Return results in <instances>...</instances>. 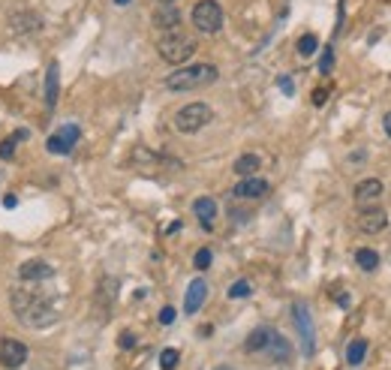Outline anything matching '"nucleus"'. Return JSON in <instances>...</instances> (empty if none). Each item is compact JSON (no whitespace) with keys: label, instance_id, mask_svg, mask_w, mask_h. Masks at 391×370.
Wrapping results in <instances>:
<instances>
[{"label":"nucleus","instance_id":"obj_22","mask_svg":"<svg viewBox=\"0 0 391 370\" xmlns=\"http://www.w3.org/2000/svg\"><path fill=\"white\" fill-rule=\"evenodd\" d=\"M316 48H319V39L313 37V33H304V37L298 39V55H301V57H310Z\"/></svg>","mask_w":391,"mask_h":370},{"label":"nucleus","instance_id":"obj_27","mask_svg":"<svg viewBox=\"0 0 391 370\" xmlns=\"http://www.w3.org/2000/svg\"><path fill=\"white\" fill-rule=\"evenodd\" d=\"M15 157V139H3L0 142V160H12Z\"/></svg>","mask_w":391,"mask_h":370},{"label":"nucleus","instance_id":"obj_7","mask_svg":"<svg viewBox=\"0 0 391 370\" xmlns=\"http://www.w3.org/2000/svg\"><path fill=\"white\" fill-rule=\"evenodd\" d=\"M28 361V346L15 337H3L0 340V364L6 370H19Z\"/></svg>","mask_w":391,"mask_h":370},{"label":"nucleus","instance_id":"obj_10","mask_svg":"<svg viewBox=\"0 0 391 370\" xmlns=\"http://www.w3.org/2000/svg\"><path fill=\"white\" fill-rule=\"evenodd\" d=\"M19 277H21L24 283H42V280H51V277H55V268H51L48 262H42V259H28V262H21Z\"/></svg>","mask_w":391,"mask_h":370},{"label":"nucleus","instance_id":"obj_3","mask_svg":"<svg viewBox=\"0 0 391 370\" xmlns=\"http://www.w3.org/2000/svg\"><path fill=\"white\" fill-rule=\"evenodd\" d=\"M156 51H160V57L166 60V64L181 66L196 55V39L187 37V33H181V30H166L160 39H156Z\"/></svg>","mask_w":391,"mask_h":370},{"label":"nucleus","instance_id":"obj_31","mask_svg":"<svg viewBox=\"0 0 391 370\" xmlns=\"http://www.w3.org/2000/svg\"><path fill=\"white\" fill-rule=\"evenodd\" d=\"M328 100V91L325 88H319V91H313V106H322V102Z\"/></svg>","mask_w":391,"mask_h":370},{"label":"nucleus","instance_id":"obj_4","mask_svg":"<svg viewBox=\"0 0 391 370\" xmlns=\"http://www.w3.org/2000/svg\"><path fill=\"white\" fill-rule=\"evenodd\" d=\"M211 118H214V111L208 102H190V106H184L175 115V127L181 133H199Z\"/></svg>","mask_w":391,"mask_h":370},{"label":"nucleus","instance_id":"obj_21","mask_svg":"<svg viewBox=\"0 0 391 370\" xmlns=\"http://www.w3.org/2000/svg\"><path fill=\"white\" fill-rule=\"evenodd\" d=\"M268 352H271V358L286 361V358H289V343H286V337H280V334H274V340H271V346H268Z\"/></svg>","mask_w":391,"mask_h":370},{"label":"nucleus","instance_id":"obj_29","mask_svg":"<svg viewBox=\"0 0 391 370\" xmlns=\"http://www.w3.org/2000/svg\"><path fill=\"white\" fill-rule=\"evenodd\" d=\"M175 322V307H163L160 311V325H172Z\"/></svg>","mask_w":391,"mask_h":370},{"label":"nucleus","instance_id":"obj_9","mask_svg":"<svg viewBox=\"0 0 391 370\" xmlns=\"http://www.w3.org/2000/svg\"><path fill=\"white\" fill-rule=\"evenodd\" d=\"M268 193V181L265 178H241L238 184L232 187V196L235 199H262Z\"/></svg>","mask_w":391,"mask_h":370},{"label":"nucleus","instance_id":"obj_6","mask_svg":"<svg viewBox=\"0 0 391 370\" xmlns=\"http://www.w3.org/2000/svg\"><path fill=\"white\" fill-rule=\"evenodd\" d=\"M292 316H295V325H298V334H301V346H304V355H313V320H310V307L304 301H295L292 307Z\"/></svg>","mask_w":391,"mask_h":370},{"label":"nucleus","instance_id":"obj_12","mask_svg":"<svg viewBox=\"0 0 391 370\" xmlns=\"http://www.w3.org/2000/svg\"><path fill=\"white\" fill-rule=\"evenodd\" d=\"M205 298H208V283L202 277H196L193 283H190V289H187V298H184V313L187 316H193L202 311V304H205Z\"/></svg>","mask_w":391,"mask_h":370},{"label":"nucleus","instance_id":"obj_2","mask_svg":"<svg viewBox=\"0 0 391 370\" xmlns=\"http://www.w3.org/2000/svg\"><path fill=\"white\" fill-rule=\"evenodd\" d=\"M220 79V70L214 64H193V66H181L172 75H166V88L169 91H193V88H205Z\"/></svg>","mask_w":391,"mask_h":370},{"label":"nucleus","instance_id":"obj_20","mask_svg":"<svg viewBox=\"0 0 391 370\" xmlns=\"http://www.w3.org/2000/svg\"><path fill=\"white\" fill-rule=\"evenodd\" d=\"M364 355H367V340H364V337H355L349 346H346V361H349V364L355 367V364H361V361H364Z\"/></svg>","mask_w":391,"mask_h":370},{"label":"nucleus","instance_id":"obj_5","mask_svg":"<svg viewBox=\"0 0 391 370\" xmlns=\"http://www.w3.org/2000/svg\"><path fill=\"white\" fill-rule=\"evenodd\" d=\"M193 24L202 33H217L223 28V6L217 0H199L193 6Z\"/></svg>","mask_w":391,"mask_h":370},{"label":"nucleus","instance_id":"obj_25","mask_svg":"<svg viewBox=\"0 0 391 370\" xmlns=\"http://www.w3.org/2000/svg\"><path fill=\"white\" fill-rule=\"evenodd\" d=\"M331 66H334V48H331V46H325L322 60H319V73L328 75V73H331Z\"/></svg>","mask_w":391,"mask_h":370},{"label":"nucleus","instance_id":"obj_35","mask_svg":"<svg viewBox=\"0 0 391 370\" xmlns=\"http://www.w3.org/2000/svg\"><path fill=\"white\" fill-rule=\"evenodd\" d=\"M217 370H232V367H226V364H223V367H217Z\"/></svg>","mask_w":391,"mask_h":370},{"label":"nucleus","instance_id":"obj_26","mask_svg":"<svg viewBox=\"0 0 391 370\" xmlns=\"http://www.w3.org/2000/svg\"><path fill=\"white\" fill-rule=\"evenodd\" d=\"M211 259H214V253L208 250V247H202V250L196 253V259H193V262H196V268H199V271H205L208 265H211Z\"/></svg>","mask_w":391,"mask_h":370},{"label":"nucleus","instance_id":"obj_15","mask_svg":"<svg viewBox=\"0 0 391 370\" xmlns=\"http://www.w3.org/2000/svg\"><path fill=\"white\" fill-rule=\"evenodd\" d=\"M154 24H156V28H163V30H178V24H181V10H175L172 3L160 6V10L154 12Z\"/></svg>","mask_w":391,"mask_h":370},{"label":"nucleus","instance_id":"obj_11","mask_svg":"<svg viewBox=\"0 0 391 370\" xmlns=\"http://www.w3.org/2000/svg\"><path fill=\"white\" fill-rule=\"evenodd\" d=\"M388 226V214L382 208H361L358 214V229L367 232V235H376V232H382Z\"/></svg>","mask_w":391,"mask_h":370},{"label":"nucleus","instance_id":"obj_34","mask_svg":"<svg viewBox=\"0 0 391 370\" xmlns=\"http://www.w3.org/2000/svg\"><path fill=\"white\" fill-rule=\"evenodd\" d=\"M115 3H118V6H124V3H129V0H115Z\"/></svg>","mask_w":391,"mask_h":370},{"label":"nucleus","instance_id":"obj_17","mask_svg":"<svg viewBox=\"0 0 391 370\" xmlns=\"http://www.w3.org/2000/svg\"><path fill=\"white\" fill-rule=\"evenodd\" d=\"M259 166H262V160L256 157V154H241L238 160H235V175L238 178H253Z\"/></svg>","mask_w":391,"mask_h":370},{"label":"nucleus","instance_id":"obj_16","mask_svg":"<svg viewBox=\"0 0 391 370\" xmlns=\"http://www.w3.org/2000/svg\"><path fill=\"white\" fill-rule=\"evenodd\" d=\"M274 329H268V325H262V329H256L253 334L247 337V343H244V349L247 352H265L268 346H271V340H274Z\"/></svg>","mask_w":391,"mask_h":370},{"label":"nucleus","instance_id":"obj_23","mask_svg":"<svg viewBox=\"0 0 391 370\" xmlns=\"http://www.w3.org/2000/svg\"><path fill=\"white\" fill-rule=\"evenodd\" d=\"M178 361H181V352L178 349H163L160 352V367L163 370H175Z\"/></svg>","mask_w":391,"mask_h":370},{"label":"nucleus","instance_id":"obj_1","mask_svg":"<svg viewBox=\"0 0 391 370\" xmlns=\"http://www.w3.org/2000/svg\"><path fill=\"white\" fill-rule=\"evenodd\" d=\"M10 304H12L15 316H19L24 325H30V329H48V325L57 320L55 295H46V292H39V289L15 286L10 295Z\"/></svg>","mask_w":391,"mask_h":370},{"label":"nucleus","instance_id":"obj_8","mask_svg":"<svg viewBox=\"0 0 391 370\" xmlns=\"http://www.w3.org/2000/svg\"><path fill=\"white\" fill-rule=\"evenodd\" d=\"M78 127L75 124H66V127H60V133L55 136H48V142H46V148L48 154H57V157H64V154H69L75 148V142H78Z\"/></svg>","mask_w":391,"mask_h":370},{"label":"nucleus","instance_id":"obj_24","mask_svg":"<svg viewBox=\"0 0 391 370\" xmlns=\"http://www.w3.org/2000/svg\"><path fill=\"white\" fill-rule=\"evenodd\" d=\"M250 292H253V286H250L247 280H238V283H232L229 286V298H247Z\"/></svg>","mask_w":391,"mask_h":370},{"label":"nucleus","instance_id":"obj_36","mask_svg":"<svg viewBox=\"0 0 391 370\" xmlns=\"http://www.w3.org/2000/svg\"><path fill=\"white\" fill-rule=\"evenodd\" d=\"M163 3H172V0H163Z\"/></svg>","mask_w":391,"mask_h":370},{"label":"nucleus","instance_id":"obj_32","mask_svg":"<svg viewBox=\"0 0 391 370\" xmlns=\"http://www.w3.org/2000/svg\"><path fill=\"white\" fill-rule=\"evenodd\" d=\"M382 130H385V136H388V139H391V111H388L385 118H382Z\"/></svg>","mask_w":391,"mask_h":370},{"label":"nucleus","instance_id":"obj_18","mask_svg":"<svg viewBox=\"0 0 391 370\" xmlns=\"http://www.w3.org/2000/svg\"><path fill=\"white\" fill-rule=\"evenodd\" d=\"M60 79V66L57 64H51L48 66V75H46V102H48V111L57 106V82Z\"/></svg>","mask_w":391,"mask_h":370},{"label":"nucleus","instance_id":"obj_19","mask_svg":"<svg viewBox=\"0 0 391 370\" xmlns=\"http://www.w3.org/2000/svg\"><path fill=\"white\" fill-rule=\"evenodd\" d=\"M355 262H358V268H364V271H376L379 268V253L370 250V247H358V250H355Z\"/></svg>","mask_w":391,"mask_h":370},{"label":"nucleus","instance_id":"obj_30","mask_svg":"<svg viewBox=\"0 0 391 370\" xmlns=\"http://www.w3.org/2000/svg\"><path fill=\"white\" fill-rule=\"evenodd\" d=\"M280 91L286 93V97H292V93H295V84H292L289 75H283V79H280Z\"/></svg>","mask_w":391,"mask_h":370},{"label":"nucleus","instance_id":"obj_13","mask_svg":"<svg viewBox=\"0 0 391 370\" xmlns=\"http://www.w3.org/2000/svg\"><path fill=\"white\" fill-rule=\"evenodd\" d=\"M382 196V181L379 178H364L358 187H355V202L361 208H370V202H376Z\"/></svg>","mask_w":391,"mask_h":370},{"label":"nucleus","instance_id":"obj_14","mask_svg":"<svg viewBox=\"0 0 391 370\" xmlns=\"http://www.w3.org/2000/svg\"><path fill=\"white\" fill-rule=\"evenodd\" d=\"M193 211H196L199 223H202V229L211 232L214 229V217H217V202L211 199V196H199V199L193 202Z\"/></svg>","mask_w":391,"mask_h":370},{"label":"nucleus","instance_id":"obj_28","mask_svg":"<svg viewBox=\"0 0 391 370\" xmlns=\"http://www.w3.org/2000/svg\"><path fill=\"white\" fill-rule=\"evenodd\" d=\"M118 343H120V349H133V346H136V334H133V331H124V334L118 337Z\"/></svg>","mask_w":391,"mask_h":370},{"label":"nucleus","instance_id":"obj_33","mask_svg":"<svg viewBox=\"0 0 391 370\" xmlns=\"http://www.w3.org/2000/svg\"><path fill=\"white\" fill-rule=\"evenodd\" d=\"M3 205H6V208H15V205H19V199H15V196H6Z\"/></svg>","mask_w":391,"mask_h":370}]
</instances>
